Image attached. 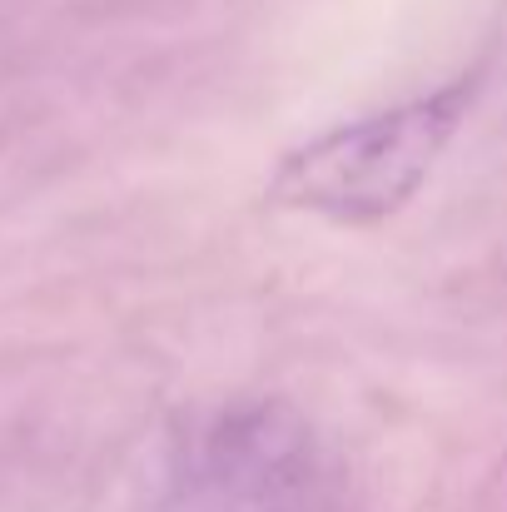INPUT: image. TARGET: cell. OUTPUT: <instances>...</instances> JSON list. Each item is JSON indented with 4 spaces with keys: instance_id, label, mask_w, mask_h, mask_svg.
Listing matches in <instances>:
<instances>
[{
    "instance_id": "6da1fadb",
    "label": "cell",
    "mask_w": 507,
    "mask_h": 512,
    "mask_svg": "<svg viewBox=\"0 0 507 512\" xmlns=\"http://www.w3.org/2000/svg\"><path fill=\"white\" fill-rule=\"evenodd\" d=\"M473 95V80H453L433 95L363 115L289 150L269 174V204L358 229L393 219L443 165L473 110Z\"/></svg>"
},
{
    "instance_id": "3957f363",
    "label": "cell",
    "mask_w": 507,
    "mask_h": 512,
    "mask_svg": "<svg viewBox=\"0 0 507 512\" xmlns=\"http://www.w3.org/2000/svg\"><path fill=\"white\" fill-rule=\"evenodd\" d=\"M284 512H309V503H299V508H284Z\"/></svg>"
},
{
    "instance_id": "7a4b0ae2",
    "label": "cell",
    "mask_w": 507,
    "mask_h": 512,
    "mask_svg": "<svg viewBox=\"0 0 507 512\" xmlns=\"http://www.w3.org/2000/svg\"><path fill=\"white\" fill-rule=\"evenodd\" d=\"M199 468L229 503L254 512H284L309 503L319 458L304 413H294L284 398H259L229 408L209 428L199 448Z\"/></svg>"
}]
</instances>
